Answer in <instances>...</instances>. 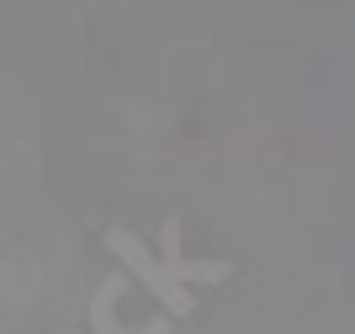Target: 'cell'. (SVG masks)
Wrapping results in <instances>:
<instances>
[{
	"label": "cell",
	"instance_id": "cell-1",
	"mask_svg": "<svg viewBox=\"0 0 355 334\" xmlns=\"http://www.w3.org/2000/svg\"><path fill=\"white\" fill-rule=\"evenodd\" d=\"M159 239H164V249L148 255V244L138 239V233L106 228V249L122 260V271H138L144 287L159 297V308L170 313V319H191L196 313L191 287H218V281L234 276V265L228 260H186V249H180V218H164Z\"/></svg>",
	"mask_w": 355,
	"mask_h": 334
},
{
	"label": "cell",
	"instance_id": "cell-2",
	"mask_svg": "<svg viewBox=\"0 0 355 334\" xmlns=\"http://www.w3.org/2000/svg\"><path fill=\"white\" fill-rule=\"evenodd\" d=\"M122 297V271H112V276L96 287V297H90V329L96 334H164V324H148V329H122V319L112 313V303Z\"/></svg>",
	"mask_w": 355,
	"mask_h": 334
}]
</instances>
